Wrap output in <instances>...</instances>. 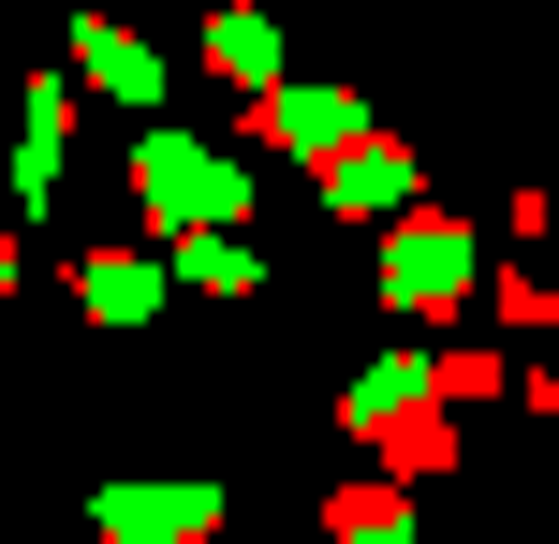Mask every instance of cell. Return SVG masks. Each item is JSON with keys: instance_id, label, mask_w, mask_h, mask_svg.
<instances>
[{"instance_id": "1", "label": "cell", "mask_w": 559, "mask_h": 544, "mask_svg": "<svg viewBox=\"0 0 559 544\" xmlns=\"http://www.w3.org/2000/svg\"><path fill=\"white\" fill-rule=\"evenodd\" d=\"M133 192L163 206V221H222V206H236V177H222V147H192V133H147Z\"/></svg>"}, {"instance_id": "2", "label": "cell", "mask_w": 559, "mask_h": 544, "mask_svg": "<svg viewBox=\"0 0 559 544\" xmlns=\"http://www.w3.org/2000/svg\"><path fill=\"white\" fill-rule=\"evenodd\" d=\"M383 294H397V310H456V294H472V235H456V221H397Z\"/></svg>"}, {"instance_id": "3", "label": "cell", "mask_w": 559, "mask_h": 544, "mask_svg": "<svg viewBox=\"0 0 559 544\" xmlns=\"http://www.w3.org/2000/svg\"><path fill=\"white\" fill-rule=\"evenodd\" d=\"M104 530L118 544H206L222 530V486H104Z\"/></svg>"}, {"instance_id": "4", "label": "cell", "mask_w": 559, "mask_h": 544, "mask_svg": "<svg viewBox=\"0 0 559 544\" xmlns=\"http://www.w3.org/2000/svg\"><path fill=\"white\" fill-rule=\"evenodd\" d=\"M251 133H265V147H295V162H338L368 118L338 104V88H265V104H251Z\"/></svg>"}, {"instance_id": "5", "label": "cell", "mask_w": 559, "mask_h": 544, "mask_svg": "<svg viewBox=\"0 0 559 544\" xmlns=\"http://www.w3.org/2000/svg\"><path fill=\"white\" fill-rule=\"evenodd\" d=\"M324 192H338V206H413V147L354 133V147H338V162H324Z\"/></svg>"}, {"instance_id": "6", "label": "cell", "mask_w": 559, "mask_h": 544, "mask_svg": "<svg viewBox=\"0 0 559 544\" xmlns=\"http://www.w3.org/2000/svg\"><path fill=\"white\" fill-rule=\"evenodd\" d=\"M324 544H413V500L368 471V486H338V516H324Z\"/></svg>"}, {"instance_id": "7", "label": "cell", "mask_w": 559, "mask_h": 544, "mask_svg": "<svg viewBox=\"0 0 559 544\" xmlns=\"http://www.w3.org/2000/svg\"><path fill=\"white\" fill-rule=\"evenodd\" d=\"M74 294H88V310H104V324H133L147 294H163V265H147V251H104V265H88V280H74Z\"/></svg>"}, {"instance_id": "8", "label": "cell", "mask_w": 559, "mask_h": 544, "mask_svg": "<svg viewBox=\"0 0 559 544\" xmlns=\"http://www.w3.org/2000/svg\"><path fill=\"white\" fill-rule=\"evenodd\" d=\"M177 265H192L206 294H251V251H236V235H192V251H177Z\"/></svg>"}, {"instance_id": "9", "label": "cell", "mask_w": 559, "mask_h": 544, "mask_svg": "<svg viewBox=\"0 0 559 544\" xmlns=\"http://www.w3.org/2000/svg\"><path fill=\"white\" fill-rule=\"evenodd\" d=\"M0 280H15V265H0Z\"/></svg>"}]
</instances>
